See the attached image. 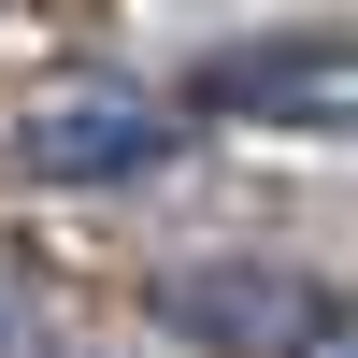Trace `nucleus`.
<instances>
[{
  "label": "nucleus",
  "mask_w": 358,
  "mask_h": 358,
  "mask_svg": "<svg viewBox=\"0 0 358 358\" xmlns=\"http://www.w3.org/2000/svg\"><path fill=\"white\" fill-rule=\"evenodd\" d=\"M0 358H43V315H29L15 287H0Z\"/></svg>",
  "instance_id": "obj_4"
},
{
  "label": "nucleus",
  "mask_w": 358,
  "mask_h": 358,
  "mask_svg": "<svg viewBox=\"0 0 358 358\" xmlns=\"http://www.w3.org/2000/svg\"><path fill=\"white\" fill-rule=\"evenodd\" d=\"M158 330H187L215 358H301L330 330V301H315L301 273H229V258H201V273H158Z\"/></svg>",
  "instance_id": "obj_2"
},
{
  "label": "nucleus",
  "mask_w": 358,
  "mask_h": 358,
  "mask_svg": "<svg viewBox=\"0 0 358 358\" xmlns=\"http://www.w3.org/2000/svg\"><path fill=\"white\" fill-rule=\"evenodd\" d=\"M301 358H358V315H330V330H315V344H301Z\"/></svg>",
  "instance_id": "obj_5"
},
{
  "label": "nucleus",
  "mask_w": 358,
  "mask_h": 358,
  "mask_svg": "<svg viewBox=\"0 0 358 358\" xmlns=\"http://www.w3.org/2000/svg\"><path fill=\"white\" fill-rule=\"evenodd\" d=\"M201 115H273V129H358V29H301V43H229L187 86Z\"/></svg>",
  "instance_id": "obj_1"
},
{
  "label": "nucleus",
  "mask_w": 358,
  "mask_h": 358,
  "mask_svg": "<svg viewBox=\"0 0 358 358\" xmlns=\"http://www.w3.org/2000/svg\"><path fill=\"white\" fill-rule=\"evenodd\" d=\"M172 158V115H143L129 86H86V101L29 115V172L43 187H115V172H158Z\"/></svg>",
  "instance_id": "obj_3"
}]
</instances>
